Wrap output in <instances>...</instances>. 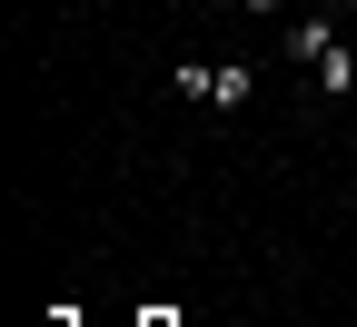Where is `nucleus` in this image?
<instances>
[{"label":"nucleus","mask_w":357,"mask_h":327,"mask_svg":"<svg viewBox=\"0 0 357 327\" xmlns=\"http://www.w3.org/2000/svg\"><path fill=\"white\" fill-rule=\"evenodd\" d=\"M328 50H337V10H298V20H288V60H298V70H318Z\"/></svg>","instance_id":"f257e3e1"},{"label":"nucleus","mask_w":357,"mask_h":327,"mask_svg":"<svg viewBox=\"0 0 357 327\" xmlns=\"http://www.w3.org/2000/svg\"><path fill=\"white\" fill-rule=\"evenodd\" d=\"M307 89H318V100H347V89H357V50H347V40H337L318 70H307Z\"/></svg>","instance_id":"f03ea898"},{"label":"nucleus","mask_w":357,"mask_h":327,"mask_svg":"<svg viewBox=\"0 0 357 327\" xmlns=\"http://www.w3.org/2000/svg\"><path fill=\"white\" fill-rule=\"evenodd\" d=\"M248 89H258V70H248V60H218V79H208V109H238Z\"/></svg>","instance_id":"7ed1b4c3"},{"label":"nucleus","mask_w":357,"mask_h":327,"mask_svg":"<svg viewBox=\"0 0 357 327\" xmlns=\"http://www.w3.org/2000/svg\"><path fill=\"white\" fill-rule=\"evenodd\" d=\"M208 79H218V60H178V70H169L178 100H208Z\"/></svg>","instance_id":"20e7f679"},{"label":"nucleus","mask_w":357,"mask_h":327,"mask_svg":"<svg viewBox=\"0 0 357 327\" xmlns=\"http://www.w3.org/2000/svg\"><path fill=\"white\" fill-rule=\"evenodd\" d=\"M248 10H298V0H248Z\"/></svg>","instance_id":"39448f33"},{"label":"nucleus","mask_w":357,"mask_h":327,"mask_svg":"<svg viewBox=\"0 0 357 327\" xmlns=\"http://www.w3.org/2000/svg\"><path fill=\"white\" fill-rule=\"evenodd\" d=\"M298 10H337V0H298Z\"/></svg>","instance_id":"423d86ee"},{"label":"nucleus","mask_w":357,"mask_h":327,"mask_svg":"<svg viewBox=\"0 0 357 327\" xmlns=\"http://www.w3.org/2000/svg\"><path fill=\"white\" fill-rule=\"evenodd\" d=\"M149 327H169V317H149Z\"/></svg>","instance_id":"0eeeda50"}]
</instances>
